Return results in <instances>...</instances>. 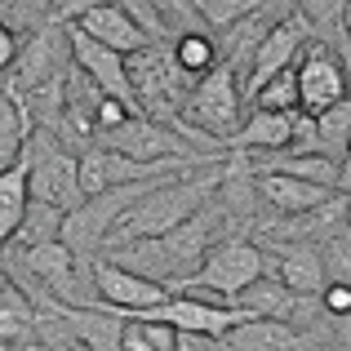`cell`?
I'll return each mask as SVG.
<instances>
[{"instance_id": "cell-7", "label": "cell", "mask_w": 351, "mask_h": 351, "mask_svg": "<svg viewBox=\"0 0 351 351\" xmlns=\"http://www.w3.org/2000/svg\"><path fill=\"white\" fill-rule=\"evenodd\" d=\"M94 147H107V152H120L129 160H143V165H156V160H187V156H200L173 134V125H160L152 116H134L125 125L107 129V134L94 138ZM209 160V156H205Z\"/></svg>"}, {"instance_id": "cell-9", "label": "cell", "mask_w": 351, "mask_h": 351, "mask_svg": "<svg viewBox=\"0 0 351 351\" xmlns=\"http://www.w3.org/2000/svg\"><path fill=\"white\" fill-rule=\"evenodd\" d=\"M147 316L173 325L178 334L214 338V343H223L240 320H249L240 307H227V302H214V298H196V293H169V302H165V307H156V311H147Z\"/></svg>"}, {"instance_id": "cell-19", "label": "cell", "mask_w": 351, "mask_h": 351, "mask_svg": "<svg viewBox=\"0 0 351 351\" xmlns=\"http://www.w3.org/2000/svg\"><path fill=\"white\" fill-rule=\"evenodd\" d=\"M116 351H178V329L156 316H125Z\"/></svg>"}, {"instance_id": "cell-11", "label": "cell", "mask_w": 351, "mask_h": 351, "mask_svg": "<svg viewBox=\"0 0 351 351\" xmlns=\"http://www.w3.org/2000/svg\"><path fill=\"white\" fill-rule=\"evenodd\" d=\"M67 27H45V32H36L32 40H27V49H18V80H14V89L23 94V89H49V85H58L62 76H67V67H71V49H67Z\"/></svg>"}, {"instance_id": "cell-30", "label": "cell", "mask_w": 351, "mask_h": 351, "mask_svg": "<svg viewBox=\"0 0 351 351\" xmlns=\"http://www.w3.org/2000/svg\"><path fill=\"white\" fill-rule=\"evenodd\" d=\"M5 280H9V276H5V271H0V285H5Z\"/></svg>"}, {"instance_id": "cell-29", "label": "cell", "mask_w": 351, "mask_h": 351, "mask_svg": "<svg viewBox=\"0 0 351 351\" xmlns=\"http://www.w3.org/2000/svg\"><path fill=\"white\" fill-rule=\"evenodd\" d=\"M343 36L351 40V0H347V14H343Z\"/></svg>"}, {"instance_id": "cell-1", "label": "cell", "mask_w": 351, "mask_h": 351, "mask_svg": "<svg viewBox=\"0 0 351 351\" xmlns=\"http://www.w3.org/2000/svg\"><path fill=\"white\" fill-rule=\"evenodd\" d=\"M227 169H232V165L218 160L209 173H196V169H191V173H178V178H165L160 187H152V191H147V196L112 227L107 249L134 245V240H152V236H165V232H173V227H182L187 218H196L200 209H205L209 200L223 191ZM107 249H103V254H107Z\"/></svg>"}, {"instance_id": "cell-14", "label": "cell", "mask_w": 351, "mask_h": 351, "mask_svg": "<svg viewBox=\"0 0 351 351\" xmlns=\"http://www.w3.org/2000/svg\"><path fill=\"white\" fill-rule=\"evenodd\" d=\"M71 27H80V32L89 36V40H98V45H107V49H116V53H138V49H147V32L134 23V18L125 14V9L116 5V0H107V5H98V9H89V14H80Z\"/></svg>"}, {"instance_id": "cell-31", "label": "cell", "mask_w": 351, "mask_h": 351, "mask_svg": "<svg viewBox=\"0 0 351 351\" xmlns=\"http://www.w3.org/2000/svg\"><path fill=\"white\" fill-rule=\"evenodd\" d=\"M347 165H351V147H347Z\"/></svg>"}, {"instance_id": "cell-26", "label": "cell", "mask_w": 351, "mask_h": 351, "mask_svg": "<svg viewBox=\"0 0 351 351\" xmlns=\"http://www.w3.org/2000/svg\"><path fill=\"white\" fill-rule=\"evenodd\" d=\"M320 307L329 311V316H351V285H325V293H320Z\"/></svg>"}, {"instance_id": "cell-12", "label": "cell", "mask_w": 351, "mask_h": 351, "mask_svg": "<svg viewBox=\"0 0 351 351\" xmlns=\"http://www.w3.org/2000/svg\"><path fill=\"white\" fill-rule=\"evenodd\" d=\"M263 258H267V276H276L289 293H298V298L325 293L329 276H325V254H320V245H280V240H263Z\"/></svg>"}, {"instance_id": "cell-16", "label": "cell", "mask_w": 351, "mask_h": 351, "mask_svg": "<svg viewBox=\"0 0 351 351\" xmlns=\"http://www.w3.org/2000/svg\"><path fill=\"white\" fill-rule=\"evenodd\" d=\"M298 293H289L276 276H263V280H254L245 293L232 302L240 307L249 320H285V325H293V311H298Z\"/></svg>"}, {"instance_id": "cell-21", "label": "cell", "mask_w": 351, "mask_h": 351, "mask_svg": "<svg viewBox=\"0 0 351 351\" xmlns=\"http://www.w3.org/2000/svg\"><path fill=\"white\" fill-rule=\"evenodd\" d=\"M62 223H67L62 209L45 205V200H32L23 227H18V236H14V249H36V245H49V240H62Z\"/></svg>"}, {"instance_id": "cell-24", "label": "cell", "mask_w": 351, "mask_h": 351, "mask_svg": "<svg viewBox=\"0 0 351 351\" xmlns=\"http://www.w3.org/2000/svg\"><path fill=\"white\" fill-rule=\"evenodd\" d=\"M258 5H263V0H196L200 18L209 23V32H232L249 14H258Z\"/></svg>"}, {"instance_id": "cell-2", "label": "cell", "mask_w": 351, "mask_h": 351, "mask_svg": "<svg viewBox=\"0 0 351 351\" xmlns=\"http://www.w3.org/2000/svg\"><path fill=\"white\" fill-rule=\"evenodd\" d=\"M267 276V258H263V245L258 240H245V236H223L214 249L205 254L196 280L182 285L178 293H196V298H214V302H232L249 289L254 280Z\"/></svg>"}, {"instance_id": "cell-3", "label": "cell", "mask_w": 351, "mask_h": 351, "mask_svg": "<svg viewBox=\"0 0 351 351\" xmlns=\"http://www.w3.org/2000/svg\"><path fill=\"white\" fill-rule=\"evenodd\" d=\"M27 160H32V173H27L32 200H45V205L62 209V214H76V209L85 205V187H80V156L71 152V147H62L49 129H32Z\"/></svg>"}, {"instance_id": "cell-23", "label": "cell", "mask_w": 351, "mask_h": 351, "mask_svg": "<svg viewBox=\"0 0 351 351\" xmlns=\"http://www.w3.org/2000/svg\"><path fill=\"white\" fill-rule=\"evenodd\" d=\"M254 107L258 112H285V116H298V67L271 76L263 89L254 94Z\"/></svg>"}, {"instance_id": "cell-25", "label": "cell", "mask_w": 351, "mask_h": 351, "mask_svg": "<svg viewBox=\"0 0 351 351\" xmlns=\"http://www.w3.org/2000/svg\"><path fill=\"white\" fill-rule=\"evenodd\" d=\"M298 14L311 23V32H329L334 36L343 27V14H347V0H298Z\"/></svg>"}, {"instance_id": "cell-13", "label": "cell", "mask_w": 351, "mask_h": 351, "mask_svg": "<svg viewBox=\"0 0 351 351\" xmlns=\"http://www.w3.org/2000/svg\"><path fill=\"white\" fill-rule=\"evenodd\" d=\"M249 182H254V191L263 196V205H271L280 218L311 214V209L329 205L334 196H343V191H329V187H316V182L289 178V173H249Z\"/></svg>"}, {"instance_id": "cell-27", "label": "cell", "mask_w": 351, "mask_h": 351, "mask_svg": "<svg viewBox=\"0 0 351 351\" xmlns=\"http://www.w3.org/2000/svg\"><path fill=\"white\" fill-rule=\"evenodd\" d=\"M18 62V36L9 23H0V71H9Z\"/></svg>"}, {"instance_id": "cell-6", "label": "cell", "mask_w": 351, "mask_h": 351, "mask_svg": "<svg viewBox=\"0 0 351 351\" xmlns=\"http://www.w3.org/2000/svg\"><path fill=\"white\" fill-rule=\"evenodd\" d=\"M67 40H71V67H76L103 98H116V103H125L134 116H143L138 94H134V85H129V58L125 53L89 40V36L80 32V27H71V23H67Z\"/></svg>"}, {"instance_id": "cell-17", "label": "cell", "mask_w": 351, "mask_h": 351, "mask_svg": "<svg viewBox=\"0 0 351 351\" xmlns=\"http://www.w3.org/2000/svg\"><path fill=\"white\" fill-rule=\"evenodd\" d=\"M232 147H249V152H267V156H280L293 147V116L285 112H249V120L240 125L236 143Z\"/></svg>"}, {"instance_id": "cell-10", "label": "cell", "mask_w": 351, "mask_h": 351, "mask_svg": "<svg viewBox=\"0 0 351 351\" xmlns=\"http://www.w3.org/2000/svg\"><path fill=\"white\" fill-rule=\"evenodd\" d=\"M94 293L107 302V311L112 316H147V311L165 307L169 302V289L156 280H143V276L125 271V267L107 263V258H98L94 263Z\"/></svg>"}, {"instance_id": "cell-22", "label": "cell", "mask_w": 351, "mask_h": 351, "mask_svg": "<svg viewBox=\"0 0 351 351\" xmlns=\"http://www.w3.org/2000/svg\"><path fill=\"white\" fill-rule=\"evenodd\" d=\"M173 58H178V67L187 71L191 80H205L209 71L223 62V53H218V45H214L209 32H191V36H178V40H173Z\"/></svg>"}, {"instance_id": "cell-8", "label": "cell", "mask_w": 351, "mask_h": 351, "mask_svg": "<svg viewBox=\"0 0 351 351\" xmlns=\"http://www.w3.org/2000/svg\"><path fill=\"white\" fill-rule=\"evenodd\" d=\"M307 45H311V23H307V18H302V14L280 18V23H276L271 32L263 36V45L254 49V58H249V71H245V98H254L271 76H280V71L298 67V58H302V49H307Z\"/></svg>"}, {"instance_id": "cell-5", "label": "cell", "mask_w": 351, "mask_h": 351, "mask_svg": "<svg viewBox=\"0 0 351 351\" xmlns=\"http://www.w3.org/2000/svg\"><path fill=\"white\" fill-rule=\"evenodd\" d=\"M351 98L347 89V62L338 58L329 45L311 40L298 58V112L302 116H325L334 107H343Z\"/></svg>"}, {"instance_id": "cell-15", "label": "cell", "mask_w": 351, "mask_h": 351, "mask_svg": "<svg viewBox=\"0 0 351 351\" xmlns=\"http://www.w3.org/2000/svg\"><path fill=\"white\" fill-rule=\"evenodd\" d=\"M27 173H32V160H27V152H23V160H18V165L0 169V249L14 245L18 227H23V218H27V205H32Z\"/></svg>"}, {"instance_id": "cell-28", "label": "cell", "mask_w": 351, "mask_h": 351, "mask_svg": "<svg viewBox=\"0 0 351 351\" xmlns=\"http://www.w3.org/2000/svg\"><path fill=\"white\" fill-rule=\"evenodd\" d=\"M338 343L351 351V316H338Z\"/></svg>"}, {"instance_id": "cell-20", "label": "cell", "mask_w": 351, "mask_h": 351, "mask_svg": "<svg viewBox=\"0 0 351 351\" xmlns=\"http://www.w3.org/2000/svg\"><path fill=\"white\" fill-rule=\"evenodd\" d=\"M36 329V307H32V293L18 289L14 280L0 285V343H18Z\"/></svg>"}, {"instance_id": "cell-4", "label": "cell", "mask_w": 351, "mask_h": 351, "mask_svg": "<svg viewBox=\"0 0 351 351\" xmlns=\"http://www.w3.org/2000/svg\"><path fill=\"white\" fill-rule=\"evenodd\" d=\"M182 120L196 125L200 134H209L214 143L232 147L240 134V71L232 62H218L205 80H196L191 98L182 103Z\"/></svg>"}, {"instance_id": "cell-18", "label": "cell", "mask_w": 351, "mask_h": 351, "mask_svg": "<svg viewBox=\"0 0 351 351\" xmlns=\"http://www.w3.org/2000/svg\"><path fill=\"white\" fill-rule=\"evenodd\" d=\"M223 351H298V329L285 320H240L223 338Z\"/></svg>"}]
</instances>
